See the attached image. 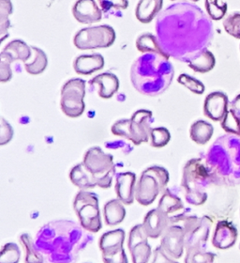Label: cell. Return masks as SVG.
Segmentation results:
<instances>
[{
    "instance_id": "obj_17",
    "label": "cell",
    "mask_w": 240,
    "mask_h": 263,
    "mask_svg": "<svg viewBox=\"0 0 240 263\" xmlns=\"http://www.w3.org/2000/svg\"><path fill=\"white\" fill-rule=\"evenodd\" d=\"M237 230L228 221H218L213 235L212 245L218 249H228L235 246Z\"/></svg>"
},
{
    "instance_id": "obj_22",
    "label": "cell",
    "mask_w": 240,
    "mask_h": 263,
    "mask_svg": "<svg viewBox=\"0 0 240 263\" xmlns=\"http://www.w3.org/2000/svg\"><path fill=\"white\" fill-rule=\"evenodd\" d=\"M222 127L228 133L240 136V95L229 104Z\"/></svg>"
},
{
    "instance_id": "obj_45",
    "label": "cell",
    "mask_w": 240,
    "mask_h": 263,
    "mask_svg": "<svg viewBox=\"0 0 240 263\" xmlns=\"http://www.w3.org/2000/svg\"><path fill=\"white\" fill-rule=\"evenodd\" d=\"M239 249H240V246H239Z\"/></svg>"
},
{
    "instance_id": "obj_13",
    "label": "cell",
    "mask_w": 240,
    "mask_h": 263,
    "mask_svg": "<svg viewBox=\"0 0 240 263\" xmlns=\"http://www.w3.org/2000/svg\"><path fill=\"white\" fill-rule=\"evenodd\" d=\"M142 225L148 238L158 239L164 235V232L172 225V222L170 215L161 209L156 208L148 212Z\"/></svg>"
},
{
    "instance_id": "obj_5",
    "label": "cell",
    "mask_w": 240,
    "mask_h": 263,
    "mask_svg": "<svg viewBox=\"0 0 240 263\" xmlns=\"http://www.w3.org/2000/svg\"><path fill=\"white\" fill-rule=\"evenodd\" d=\"M73 210L83 230L91 233H97L102 230L103 222L97 194L88 190L77 193L73 200Z\"/></svg>"
},
{
    "instance_id": "obj_24",
    "label": "cell",
    "mask_w": 240,
    "mask_h": 263,
    "mask_svg": "<svg viewBox=\"0 0 240 263\" xmlns=\"http://www.w3.org/2000/svg\"><path fill=\"white\" fill-rule=\"evenodd\" d=\"M164 0H140L135 11L136 18L141 23L151 22L163 7Z\"/></svg>"
},
{
    "instance_id": "obj_23",
    "label": "cell",
    "mask_w": 240,
    "mask_h": 263,
    "mask_svg": "<svg viewBox=\"0 0 240 263\" xmlns=\"http://www.w3.org/2000/svg\"><path fill=\"white\" fill-rule=\"evenodd\" d=\"M187 62L193 71L197 72H208L214 68L216 60L210 51L202 49L191 55L187 60Z\"/></svg>"
},
{
    "instance_id": "obj_25",
    "label": "cell",
    "mask_w": 240,
    "mask_h": 263,
    "mask_svg": "<svg viewBox=\"0 0 240 263\" xmlns=\"http://www.w3.org/2000/svg\"><path fill=\"white\" fill-rule=\"evenodd\" d=\"M214 128L208 121H197L191 125L190 130L191 140L199 145H205L211 139Z\"/></svg>"
},
{
    "instance_id": "obj_6",
    "label": "cell",
    "mask_w": 240,
    "mask_h": 263,
    "mask_svg": "<svg viewBox=\"0 0 240 263\" xmlns=\"http://www.w3.org/2000/svg\"><path fill=\"white\" fill-rule=\"evenodd\" d=\"M86 81L82 78H72L61 88L60 106L69 118H79L86 109L84 98L86 96Z\"/></svg>"
},
{
    "instance_id": "obj_4",
    "label": "cell",
    "mask_w": 240,
    "mask_h": 263,
    "mask_svg": "<svg viewBox=\"0 0 240 263\" xmlns=\"http://www.w3.org/2000/svg\"><path fill=\"white\" fill-rule=\"evenodd\" d=\"M83 164L94 177L97 186L103 189L111 187L115 175V164L112 154H105L99 147H92L85 154Z\"/></svg>"
},
{
    "instance_id": "obj_42",
    "label": "cell",
    "mask_w": 240,
    "mask_h": 263,
    "mask_svg": "<svg viewBox=\"0 0 240 263\" xmlns=\"http://www.w3.org/2000/svg\"><path fill=\"white\" fill-rule=\"evenodd\" d=\"M151 263H178L171 258L167 253L164 251L161 246L156 247L153 254V260Z\"/></svg>"
},
{
    "instance_id": "obj_30",
    "label": "cell",
    "mask_w": 240,
    "mask_h": 263,
    "mask_svg": "<svg viewBox=\"0 0 240 263\" xmlns=\"http://www.w3.org/2000/svg\"><path fill=\"white\" fill-rule=\"evenodd\" d=\"M184 205L179 197H176L169 189H165L163 197L158 202V208L170 215L183 209Z\"/></svg>"
},
{
    "instance_id": "obj_37",
    "label": "cell",
    "mask_w": 240,
    "mask_h": 263,
    "mask_svg": "<svg viewBox=\"0 0 240 263\" xmlns=\"http://www.w3.org/2000/svg\"><path fill=\"white\" fill-rule=\"evenodd\" d=\"M218 4V0H206V8L208 15L213 20H219L224 16L227 11V4L222 3Z\"/></svg>"
},
{
    "instance_id": "obj_9",
    "label": "cell",
    "mask_w": 240,
    "mask_h": 263,
    "mask_svg": "<svg viewBox=\"0 0 240 263\" xmlns=\"http://www.w3.org/2000/svg\"><path fill=\"white\" fill-rule=\"evenodd\" d=\"M212 220L208 216L201 218L197 216H188L182 227L185 234L186 249L199 247L205 248L209 236Z\"/></svg>"
},
{
    "instance_id": "obj_29",
    "label": "cell",
    "mask_w": 240,
    "mask_h": 263,
    "mask_svg": "<svg viewBox=\"0 0 240 263\" xmlns=\"http://www.w3.org/2000/svg\"><path fill=\"white\" fill-rule=\"evenodd\" d=\"M136 47L137 49L143 53H158V54L167 55L161 47L158 38L153 36L150 33H146L138 37L136 41Z\"/></svg>"
},
{
    "instance_id": "obj_43",
    "label": "cell",
    "mask_w": 240,
    "mask_h": 263,
    "mask_svg": "<svg viewBox=\"0 0 240 263\" xmlns=\"http://www.w3.org/2000/svg\"><path fill=\"white\" fill-rule=\"evenodd\" d=\"M0 12L11 15L12 13V2L11 0H0Z\"/></svg>"
},
{
    "instance_id": "obj_39",
    "label": "cell",
    "mask_w": 240,
    "mask_h": 263,
    "mask_svg": "<svg viewBox=\"0 0 240 263\" xmlns=\"http://www.w3.org/2000/svg\"><path fill=\"white\" fill-rule=\"evenodd\" d=\"M102 11L108 12L111 10H125L128 8V0H98Z\"/></svg>"
},
{
    "instance_id": "obj_8",
    "label": "cell",
    "mask_w": 240,
    "mask_h": 263,
    "mask_svg": "<svg viewBox=\"0 0 240 263\" xmlns=\"http://www.w3.org/2000/svg\"><path fill=\"white\" fill-rule=\"evenodd\" d=\"M125 231L122 229L110 230L101 236L98 248L104 263H129L124 249Z\"/></svg>"
},
{
    "instance_id": "obj_40",
    "label": "cell",
    "mask_w": 240,
    "mask_h": 263,
    "mask_svg": "<svg viewBox=\"0 0 240 263\" xmlns=\"http://www.w3.org/2000/svg\"><path fill=\"white\" fill-rule=\"evenodd\" d=\"M129 121L130 119L115 121L111 128L112 133L117 137H124L129 139Z\"/></svg>"
},
{
    "instance_id": "obj_32",
    "label": "cell",
    "mask_w": 240,
    "mask_h": 263,
    "mask_svg": "<svg viewBox=\"0 0 240 263\" xmlns=\"http://www.w3.org/2000/svg\"><path fill=\"white\" fill-rule=\"evenodd\" d=\"M20 258V248L14 242L6 243L0 250V263H19Z\"/></svg>"
},
{
    "instance_id": "obj_27",
    "label": "cell",
    "mask_w": 240,
    "mask_h": 263,
    "mask_svg": "<svg viewBox=\"0 0 240 263\" xmlns=\"http://www.w3.org/2000/svg\"><path fill=\"white\" fill-rule=\"evenodd\" d=\"M20 242L25 250V263H44V256L35 246L32 237L28 233L20 236Z\"/></svg>"
},
{
    "instance_id": "obj_44",
    "label": "cell",
    "mask_w": 240,
    "mask_h": 263,
    "mask_svg": "<svg viewBox=\"0 0 240 263\" xmlns=\"http://www.w3.org/2000/svg\"><path fill=\"white\" fill-rule=\"evenodd\" d=\"M191 1H195V2H196V1H198V0H191Z\"/></svg>"
},
{
    "instance_id": "obj_18",
    "label": "cell",
    "mask_w": 240,
    "mask_h": 263,
    "mask_svg": "<svg viewBox=\"0 0 240 263\" xmlns=\"http://www.w3.org/2000/svg\"><path fill=\"white\" fill-rule=\"evenodd\" d=\"M91 86H98V96L103 99L112 98L119 88V80L112 72H104L90 80Z\"/></svg>"
},
{
    "instance_id": "obj_14",
    "label": "cell",
    "mask_w": 240,
    "mask_h": 263,
    "mask_svg": "<svg viewBox=\"0 0 240 263\" xmlns=\"http://www.w3.org/2000/svg\"><path fill=\"white\" fill-rule=\"evenodd\" d=\"M229 101L226 94L215 91L208 94L204 103V114L214 121H223L227 113Z\"/></svg>"
},
{
    "instance_id": "obj_31",
    "label": "cell",
    "mask_w": 240,
    "mask_h": 263,
    "mask_svg": "<svg viewBox=\"0 0 240 263\" xmlns=\"http://www.w3.org/2000/svg\"><path fill=\"white\" fill-rule=\"evenodd\" d=\"M216 257V254L208 252L205 248L193 247L187 249L185 263H212Z\"/></svg>"
},
{
    "instance_id": "obj_21",
    "label": "cell",
    "mask_w": 240,
    "mask_h": 263,
    "mask_svg": "<svg viewBox=\"0 0 240 263\" xmlns=\"http://www.w3.org/2000/svg\"><path fill=\"white\" fill-rule=\"evenodd\" d=\"M70 180L73 185L80 190H89L97 186L96 181L83 163L76 164L71 168L70 172Z\"/></svg>"
},
{
    "instance_id": "obj_10",
    "label": "cell",
    "mask_w": 240,
    "mask_h": 263,
    "mask_svg": "<svg viewBox=\"0 0 240 263\" xmlns=\"http://www.w3.org/2000/svg\"><path fill=\"white\" fill-rule=\"evenodd\" d=\"M152 112L147 109L137 110L129 121V140L134 145L148 142L150 138Z\"/></svg>"
},
{
    "instance_id": "obj_20",
    "label": "cell",
    "mask_w": 240,
    "mask_h": 263,
    "mask_svg": "<svg viewBox=\"0 0 240 263\" xmlns=\"http://www.w3.org/2000/svg\"><path fill=\"white\" fill-rule=\"evenodd\" d=\"M104 221L107 226H116L122 223L126 217L124 204L118 198H113L105 203L104 207Z\"/></svg>"
},
{
    "instance_id": "obj_15",
    "label": "cell",
    "mask_w": 240,
    "mask_h": 263,
    "mask_svg": "<svg viewBox=\"0 0 240 263\" xmlns=\"http://www.w3.org/2000/svg\"><path fill=\"white\" fill-rule=\"evenodd\" d=\"M116 197L124 205H131L135 199L136 175L132 172H123L115 176Z\"/></svg>"
},
{
    "instance_id": "obj_3",
    "label": "cell",
    "mask_w": 240,
    "mask_h": 263,
    "mask_svg": "<svg viewBox=\"0 0 240 263\" xmlns=\"http://www.w3.org/2000/svg\"><path fill=\"white\" fill-rule=\"evenodd\" d=\"M209 172L202 161L192 159L186 164L182 185L185 187L187 201L193 205H201L207 200L205 187L209 179Z\"/></svg>"
},
{
    "instance_id": "obj_41",
    "label": "cell",
    "mask_w": 240,
    "mask_h": 263,
    "mask_svg": "<svg viewBox=\"0 0 240 263\" xmlns=\"http://www.w3.org/2000/svg\"><path fill=\"white\" fill-rule=\"evenodd\" d=\"M9 14L0 12V44L9 38V29L11 28V21Z\"/></svg>"
},
{
    "instance_id": "obj_1",
    "label": "cell",
    "mask_w": 240,
    "mask_h": 263,
    "mask_svg": "<svg viewBox=\"0 0 240 263\" xmlns=\"http://www.w3.org/2000/svg\"><path fill=\"white\" fill-rule=\"evenodd\" d=\"M168 58L158 53H147L133 62L131 81L137 91L157 96L168 88L174 78V68Z\"/></svg>"
},
{
    "instance_id": "obj_38",
    "label": "cell",
    "mask_w": 240,
    "mask_h": 263,
    "mask_svg": "<svg viewBox=\"0 0 240 263\" xmlns=\"http://www.w3.org/2000/svg\"><path fill=\"white\" fill-rule=\"evenodd\" d=\"M13 128L11 124L6 121L5 119H1L0 121V146L7 145L10 143L13 137Z\"/></svg>"
},
{
    "instance_id": "obj_19",
    "label": "cell",
    "mask_w": 240,
    "mask_h": 263,
    "mask_svg": "<svg viewBox=\"0 0 240 263\" xmlns=\"http://www.w3.org/2000/svg\"><path fill=\"white\" fill-rule=\"evenodd\" d=\"M104 67V59L101 54H90L77 57L73 62V68L79 74L88 76L99 71Z\"/></svg>"
},
{
    "instance_id": "obj_36",
    "label": "cell",
    "mask_w": 240,
    "mask_h": 263,
    "mask_svg": "<svg viewBox=\"0 0 240 263\" xmlns=\"http://www.w3.org/2000/svg\"><path fill=\"white\" fill-rule=\"evenodd\" d=\"M177 82L181 84V85H183L188 89H190L191 92L198 94V95L204 93L205 89H206L205 85L201 81H199L196 78L191 77V76H188L186 73L179 76L178 79H177Z\"/></svg>"
},
{
    "instance_id": "obj_16",
    "label": "cell",
    "mask_w": 240,
    "mask_h": 263,
    "mask_svg": "<svg viewBox=\"0 0 240 263\" xmlns=\"http://www.w3.org/2000/svg\"><path fill=\"white\" fill-rule=\"evenodd\" d=\"M72 14L77 22L93 24L102 20L103 11L95 0H77L72 7Z\"/></svg>"
},
{
    "instance_id": "obj_12",
    "label": "cell",
    "mask_w": 240,
    "mask_h": 263,
    "mask_svg": "<svg viewBox=\"0 0 240 263\" xmlns=\"http://www.w3.org/2000/svg\"><path fill=\"white\" fill-rule=\"evenodd\" d=\"M161 247L171 258H179L185 247V234L182 227L171 225L162 236Z\"/></svg>"
},
{
    "instance_id": "obj_7",
    "label": "cell",
    "mask_w": 240,
    "mask_h": 263,
    "mask_svg": "<svg viewBox=\"0 0 240 263\" xmlns=\"http://www.w3.org/2000/svg\"><path fill=\"white\" fill-rule=\"evenodd\" d=\"M115 39V29L108 25H103L79 30L73 38V44L80 50L107 48L114 44Z\"/></svg>"
},
{
    "instance_id": "obj_26",
    "label": "cell",
    "mask_w": 240,
    "mask_h": 263,
    "mask_svg": "<svg viewBox=\"0 0 240 263\" xmlns=\"http://www.w3.org/2000/svg\"><path fill=\"white\" fill-rule=\"evenodd\" d=\"M32 49L33 60L29 62L25 63V69L30 74L37 76L47 68L48 65V59L47 55L44 53V50L39 49L36 46H31Z\"/></svg>"
},
{
    "instance_id": "obj_34",
    "label": "cell",
    "mask_w": 240,
    "mask_h": 263,
    "mask_svg": "<svg viewBox=\"0 0 240 263\" xmlns=\"http://www.w3.org/2000/svg\"><path fill=\"white\" fill-rule=\"evenodd\" d=\"M14 61L10 53L6 51L0 52V82H9L12 78L11 64Z\"/></svg>"
},
{
    "instance_id": "obj_11",
    "label": "cell",
    "mask_w": 240,
    "mask_h": 263,
    "mask_svg": "<svg viewBox=\"0 0 240 263\" xmlns=\"http://www.w3.org/2000/svg\"><path fill=\"white\" fill-rule=\"evenodd\" d=\"M142 224L134 226L129 233L128 248L131 253L132 263H148L151 257V247Z\"/></svg>"
},
{
    "instance_id": "obj_35",
    "label": "cell",
    "mask_w": 240,
    "mask_h": 263,
    "mask_svg": "<svg viewBox=\"0 0 240 263\" xmlns=\"http://www.w3.org/2000/svg\"><path fill=\"white\" fill-rule=\"evenodd\" d=\"M225 31L231 36L240 39V12L235 11L224 21Z\"/></svg>"
},
{
    "instance_id": "obj_2",
    "label": "cell",
    "mask_w": 240,
    "mask_h": 263,
    "mask_svg": "<svg viewBox=\"0 0 240 263\" xmlns=\"http://www.w3.org/2000/svg\"><path fill=\"white\" fill-rule=\"evenodd\" d=\"M169 182V173L164 167L152 165L144 170L135 190V199L143 206L152 204L158 195L165 191Z\"/></svg>"
},
{
    "instance_id": "obj_33",
    "label": "cell",
    "mask_w": 240,
    "mask_h": 263,
    "mask_svg": "<svg viewBox=\"0 0 240 263\" xmlns=\"http://www.w3.org/2000/svg\"><path fill=\"white\" fill-rule=\"evenodd\" d=\"M150 145L153 148H164L171 139L169 130L165 127L152 128L150 133Z\"/></svg>"
},
{
    "instance_id": "obj_28",
    "label": "cell",
    "mask_w": 240,
    "mask_h": 263,
    "mask_svg": "<svg viewBox=\"0 0 240 263\" xmlns=\"http://www.w3.org/2000/svg\"><path fill=\"white\" fill-rule=\"evenodd\" d=\"M3 51L11 54L14 61H27L32 57V49L22 40H13L7 44Z\"/></svg>"
}]
</instances>
